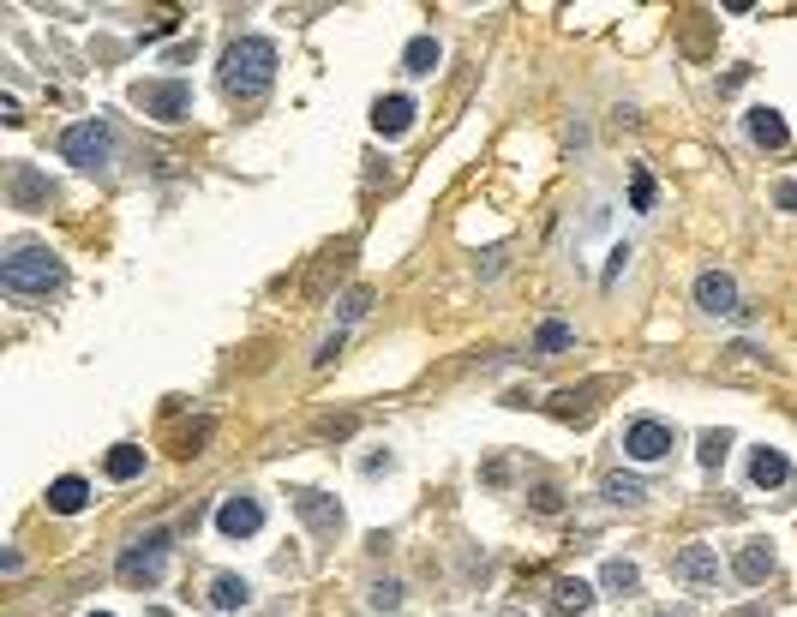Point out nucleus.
<instances>
[{
  "label": "nucleus",
  "mask_w": 797,
  "mask_h": 617,
  "mask_svg": "<svg viewBox=\"0 0 797 617\" xmlns=\"http://www.w3.org/2000/svg\"><path fill=\"white\" fill-rule=\"evenodd\" d=\"M270 78H276V48L264 36H240V42L222 48V90L228 96H240V102L246 96H264Z\"/></svg>",
  "instance_id": "nucleus-1"
},
{
  "label": "nucleus",
  "mask_w": 797,
  "mask_h": 617,
  "mask_svg": "<svg viewBox=\"0 0 797 617\" xmlns=\"http://www.w3.org/2000/svg\"><path fill=\"white\" fill-rule=\"evenodd\" d=\"M600 582H606V594H636V582H642V576H636V564H630V558H612V564L600 570Z\"/></svg>",
  "instance_id": "nucleus-23"
},
{
  "label": "nucleus",
  "mask_w": 797,
  "mask_h": 617,
  "mask_svg": "<svg viewBox=\"0 0 797 617\" xmlns=\"http://www.w3.org/2000/svg\"><path fill=\"white\" fill-rule=\"evenodd\" d=\"M294 516H300L318 540H336V534H342V504L324 498V492H294Z\"/></svg>",
  "instance_id": "nucleus-7"
},
{
  "label": "nucleus",
  "mask_w": 797,
  "mask_h": 617,
  "mask_svg": "<svg viewBox=\"0 0 797 617\" xmlns=\"http://www.w3.org/2000/svg\"><path fill=\"white\" fill-rule=\"evenodd\" d=\"M534 510H546V516H552V510H558V492H552V486H540V492H534Z\"/></svg>",
  "instance_id": "nucleus-28"
},
{
  "label": "nucleus",
  "mask_w": 797,
  "mask_h": 617,
  "mask_svg": "<svg viewBox=\"0 0 797 617\" xmlns=\"http://www.w3.org/2000/svg\"><path fill=\"white\" fill-rule=\"evenodd\" d=\"M744 126H750V138H756L762 150H780V144H786V120H780L774 108H750Z\"/></svg>",
  "instance_id": "nucleus-15"
},
{
  "label": "nucleus",
  "mask_w": 797,
  "mask_h": 617,
  "mask_svg": "<svg viewBox=\"0 0 797 617\" xmlns=\"http://www.w3.org/2000/svg\"><path fill=\"white\" fill-rule=\"evenodd\" d=\"M264 528V504L258 498H222V510H216V534L222 540H252Z\"/></svg>",
  "instance_id": "nucleus-8"
},
{
  "label": "nucleus",
  "mask_w": 797,
  "mask_h": 617,
  "mask_svg": "<svg viewBox=\"0 0 797 617\" xmlns=\"http://www.w3.org/2000/svg\"><path fill=\"white\" fill-rule=\"evenodd\" d=\"M102 468H108V480H138V474H144V450H138V444H114Z\"/></svg>",
  "instance_id": "nucleus-20"
},
{
  "label": "nucleus",
  "mask_w": 797,
  "mask_h": 617,
  "mask_svg": "<svg viewBox=\"0 0 797 617\" xmlns=\"http://www.w3.org/2000/svg\"><path fill=\"white\" fill-rule=\"evenodd\" d=\"M132 108H144L150 120H186L192 84H186V78H138V84H132Z\"/></svg>",
  "instance_id": "nucleus-4"
},
{
  "label": "nucleus",
  "mask_w": 797,
  "mask_h": 617,
  "mask_svg": "<svg viewBox=\"0 0 797 617\" xmlns=\"http://www.w3.org/2000/svg\"><path fill=\"white\" fill-rule=\"evenodd\" d=\"M558 617H570V612H588L594 606V588L588 582H552V600H546Z\"/></svg>",
  "instance_id": "nucleus-17"
},
{
  "label": "nucleus",
  "mask_w": 797,
  "mask_h": 617,
  "mask_svg": "<svg viewBox=\"0 0 797 617\" xmlns=\"http://www.w3.org/2000/svg\"><path fill=\"white\" fill-rule=\"evenodd\" d=\"M732 576H738L744 588H762V582L774 576V546H768V540H750V546L738 552V564H732Z\"/></svg>",
  "instance_id": "nucleus-13"
},
{
  "label": "nucleus",
  "mask_w": 797,
  "mask_h": 617,
  "mask_svg": "<svg viewBox=\"0 0 797 617\" xmlns=\"http://www.w3.org/2000/svg\"><path fill=\"white\" fill-rule=\"evenodd\" d=\"M162 570H168V528H150V534L132 540V546L120 552V564H114V576H120L126 588H156Z\"/></svg>",
  "instance_id": "nucleus-3"
},
{
  "label": "nucleus",
  "mask_w": 797,
  "mask_h": 617,
  "mask_svg": "<svg viewBox=\"0 0 797 617\" xmlns=\"http://www.w3.org/2000/svg\"><path fill=\"white\" fill-rule=\"evenodd\" d=\"M84 504H90V486H84L78 474H66V480L48 486V510H54V516H78Z\"/></svg>",
  "instance_id": "nucleus-14"
},
{
  "label": "nucleus",
  "mask_w": 797,
  "mask_h": 617,
  "mask_svg": "<svg viewBox=\"0 0 797 617\" xmlns=\"http://www.w3.org/2000/svg\"><path fill=\"white\" fill-rule=\"evenodd\" d=\"M60 156L78 162V168H108V156H114V126H108V120H78V126H66V132H60Z\"/></svg>",
  "instance_id": "nucleus-5"
},
{
  "label": "nucleus",
  "mask_w": 797,
  "mask_h": 617,
  "mask_svg": "<svg viewBox=\"0 0 797 617\" xmlns=\"http://www.w3.org/2000/svg\"><path fill=\"white\" fill-rule=\"evenodd\" d=\"M504 617H522V612H516V606H510V612H504Z\"/></svg>",
  "instance_id": "nucleus-30"
},
{
  "label": "nucleus",
  "mask_w": 797,
  "mask_h": 617,
  "mask_svg": "<svg viewBox=\"0 0 797 617\" xmlns=\"http://www.w3.org/2000/svg\"><path fill=\"white\" fill-rule=\"evenodd\" d=\"M366 600H372V612H396V606H402V582H390V576H384V582H372V594H366Z\"/></svg>",
  "instance_id": "nucleus-26"
},
{
  "label": "nucleus",
  "mask_w": 797,
  "mask_h": 617,
  "mask_svg": "<svg viewBox=\"0 0 797 617\" xmlns=\"http://www.w3.org/2000/svg\"><path fill=\"white\" fill-rule=\"evenodd\" d=\"M672 576L690 582V588H720V558H714V546H684V552L672 558Z\"/></svg>",
  "instance_id": "nucleus-10"
},
{
  "label": "nucleus",
  "mask_w": 797,
  "mask_h": 617,
  "mask_svg": "<svg viewBox=\"0 0 797 617\" xmlns=\"http://www.w3.org/2000/svg\"><path fill=\"white\" fill-rule=\"evenodd\" d=\"M246 600H252L246 576H216V582H210V606H216V612H240Z\"/></svg>",
  "instance_id": "nucleus-19"
},
{
  "label": "nucleus",
  "mask_w": 797,
  "mask_h": 617,
  "mask_svg": "<svg viewBox=\"0 0 797 617\" xmlns=\"http://www.w3.org/2000/svg\"><path fill=\"white\" fill-rule=\"evenodd\" d=\"M438 60H444V48H438L432 36H414V42L402 48V72H414V78H426V72H432Z\"/></svg>",
  "instance_id": "nucleus-18"
},
{
  "label": "nucleus",
  "mask_w": 797,
  "mask_h": 617,
  "mask_svg": "<svg viewBox=\"0 0 797 617\" xmlns=\"http://www.w3.org/2000/svg\"><path fill=\"white\" fill-rule=\"evenodd\" d=\"M6 192H12V204L18 210H48V198H54V186L30 168V162H12V174H6Z\"/></svg>",
  "instance_id": "nucleus-11"
},
{
  "label": "nucleus",
  "mask_w": 797,
  "mask_h": 617,
  "mask_svg": "<svg viewBox=\"0 0 797 617\" xmlns=\"http://www.w3.org/2000/svg\"><path fill=\"white\" fill-rule=\"evenodd\" d=\"M414 96H378V108H372V126L384 132V138H402L408 126H414Z\"/></svg>",
  "instance_id": "nucleus-12"
},
{
  "label": "nucleus",
  "mask_w": 797,
  "mask_h": 617,
  "mask_svg": "<svg viewBox=\"0 0 797 617\" xmlns=\"http://www.w3.org/2000/svg\"><path fill=\"white\" fill-rule=\"evenodd\" d=\"M90 617H108V612H90Z\"/></svg>",
  "instance_id": "nucleus-32"
},
{
  "label": "nucleus",
  "mask_w": 797,
  "mask_h": 617,
  "mask_svg": "<svg viewBox=\"0 0 797 617\" xmlns=\"http://www.w3.org/2000/svg\"><path fill=\"white\" fill-rule=\"evenodd\" d=\"M60 258L48 252V246H12L6 258H0V282H6V294H54L60 288Z\"/></svg>",
  "instance_id": "nucleus-2"
},
{
  "label": "nucleus",
  "mask_w": 797,
  "mask_h": 617,
  "mask_svg": "<svg viewBox=\"0 0 797 617\" xmlns=\"http://www.w3.org/2000/svg\"><path fill=\"white\" fill-rule=\"evenodd\" d=\"M750 480H756V486H786V480H792V462H786L780 450H756V456H750Z\"/></svg>",
  "instance_id": "nucleus-16"
},
{
  "label": "nucleus",
  "mask_w": 797,
  "mask_h": 617,
  "mask_svg": "<svg viewBox=\"0 0 797 617\" xmlns=\"http://www.w3.org/2000/svg\"><path fill=\"white\" fill-rule=\"evenodd\" d=\"M654 617H672V612H654Z\"/></svg>",
  "instance_id": "nucleus-31"
},
{
  "label": "nucleus",
  "mask_w": 797,
  "mask_h": 617,
  "mask_svg": "<svg viewBox=\"0 0 797 617\" xmlns=\"http://www.w3.org/2000/svg\"><path fill=\"white\" fill-rule=\"evenodd\" d=\"M774 198H780L786 210H797V180H780V192H774Z\"/></svg>",
  "instance_id": "nucleus-29"
},
{
  "label": "nucleus",
  "mask_w": 797,
  "mask_h": 617,
  "mask_svg": "<svg viewBox=\"0 0 797 617\" xmlns=\"http://www.w3.org/2000/svg\"><path fill=\"white\" fill-rule=\"evenodd\" d=\"M696 306L714 312V318H732V312H738V282H732L726 270H702V276H696Z\"/></svg>",
  "instance_id": "nucleus-9"
},
{
  "label": "nucleus",
  "mask_w": 797,
  "mask_h": 617,
  "mask_svg": "<svg viewBox=\"0 0 797 617\" xmlns=\"http://www.w3.org/2000/svg\"><path fill=\"white\" fill-rule=\"evenodd\" d=\"M630 204H636V210H654V180H648L642 168H636V180H630Z\"/></svg>",
  "instance_id": "nucleus-27"
},
{
  "label": "nucleus",
  "mask_w": 797,
  "mask_h": 617,
  "mask_svg": "<svg viewBox=\"0 0 797 617\" xmlns=\"http://www.w3.org/2000/svg\"><path fill=\"white\" fill-rule=\"evenodd\" d=\"M600 492H606L612 504H624V510H636V504L648 498V486H642L636 474H606V486H600Z\"/></svg>",
  "instance_id": "nucleus-22"
},
{
  "label": "nucleus",
  "mask_w": 797,
  "mask_h": 617,
  "mask_svg": "<svg viewBox=\"0 0 797 617\" xmlns=\"http://www.w3.org/2000/svg\"><path fill=\"white\" fill-rule=\"evenodd\" d=\"M672 444H678V432L666 420H630L624 426V456L630 462H660V456H672Z\"/></svg>",
  "instance_id": "nucleus-6"
},
{
  "label": "nucleus",
  "mask_w": 797,
  "mask_h": 617,
  "mask_svg": "<svg viewBox=\"0 0 797 617\" xmlns=\"http://www.w3.org/2000/svg\"><path fill=\"white\" fill-rule=\"evenodd\" d=\"M570 342H576V330H570L564 318H546V324L534 330V354H564Z\"/></svg>",
  "instance_id": "nucleus-21"
},
{
  "label": "nucleus",
  "mask_w": 797,
  "mask_h": 617,
  "mask_svg": "<svg viewBox=\"0 0 797 617\" xmlns=\"http://www.w3.org/2000/svg\"><path fill=\"white\" fill-rule=\"evenodd\" d=\"M366 306H372V288L360 282V288H348V294H342V306H336V312H342V324H354V318H366Z\"/></svg>",
  "instance_id": "nucleus-24"
},
{
  "label": "nucleus",
  "mask_w": 797,
  "mask_h": 617,
  "mask_svg": "<svg viewBox=\"0 0 797 617\" xmlns=\"http://www.w3.org/2000/svg\"><path fill=\"white\" fill-rule=\"evenodd\" d=\"M726 450H732V438H726V432H702V450H696V456H702V468H720V462H726Z\"/></svg>",
  "instance_id": "nucleus-25"
}]
</instances>
